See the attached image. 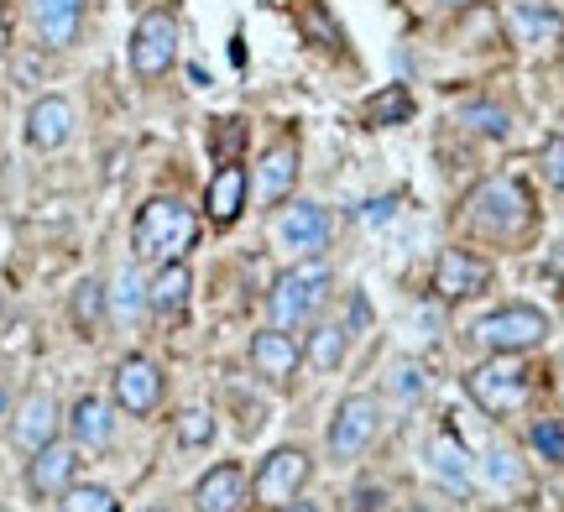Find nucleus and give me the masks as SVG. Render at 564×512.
I'll use <instances>...</instances> for the list:
<instances>
[{
    "label": "nucleus",
    "instance_id": "obj_1",
    "mask_svg": "<svg viewBox=\"0 0 564 512\" xmlns=\"http://www.w3.org/2000/svg\"><path fill=\"white\" fill-rule=\"evenodd\" d=\"M460 226L470 241L497 251H528L533 236L544 226V209H539V194L528 178L518 173H491L486 184H476L460 205Z\"/></svg>",
    "mask_w": 564,
    "mask_h": 512
},
{
    "label": "nucleus",
    "instance_id": "obj_2",
    "mask_svg": "<svg viewBox=\"0 0 564 512\" xmlns=\"http://www.w3.org/2000/svg\"><path fill=\"white\" fill-rule=\"evenodd\" d=\"M199 241V215L194 205H183L173 194H152L147 205L137 209V220H131V251H137V262H183L188 251Z\"/></svg>",
    "mask_w": 564,
    "mask_h": 512
},
{
    "label": "nucleus",
    "instance_id": "obj_3",
    "mask_svg": "<svg viewBox=\"0 0 564 512\" xmlns=\"http://www.w3.org/2000/svg\"><path fill=\"white\" fill-rule=\"evenodd\" d=\"M335 293V266L324 257H299L293 266H282L272 287H267V319L278 329H299L314 325Z\"/></svg>",
    "mask_w": 564,
    "mask_h": 512
},
{
    "label": "nucleus",
    "instance_id": "obj_4",
    "mask_svg": "<svg viewBox=\"0 0 564 512\" xmlns=\"http://www.w3.org/2000/svg\"><path fill=\"white\" fill-rule=\"evenodd\" d=\"M549 335H554L549 308L528 304V298H512V304L486 308L481 319L470 325V340H476L486 356H533V350L549 346Z\"/></svg>",
    "mask_w": 564,
    "mask_h": 512
},
{
    "label": "nucleus",
    "instance_id": "obj_5",
    "mask_svg": "<svg viewBox=\"0 0 564 512\" xmlns=\"http://www.w3.org/2000/svg\"><path fill=\"white\" fill-rule=\"evenodd\" d=\"M465 392L486 418H518L539 392V377L528 367V356H486L481 367L465 371Z\"/></svg>",
    "mask_w": 564,
    "mask_h": 512
},
{
    "label": "nucleus",
    "instance_id": "obj_6",
    "mask_svg": "<svg viewBox=\"0 0 564 512\" xmlns=\"http://www.w3.org/2000/svg\"><path fill=\"white\" fill-rule=\"evenodd\" d=\"M178 11L173 6H152L147 17L131 26V47H126V58H131V74L141 84H158L173 74V63H178Z\"/></svg>",
    "mask_w": 564,
    "mask_h": 512
},
{
    "label": "nucleus",
    "instance_id": "obj_7",
    "mask_svg": "<svg viewBox=\"0 0 564 512\" xmlns=\"http://www.w3.org/2000/svg\"><path fill=\"white\" fill-rule=\"evenodd\" d=\"M377 434H382V403H377L371 392H350V397H340V408L329 418L324 460H329V466H350V460H361V455L377 445Z\"/></svg>",
    "mask_w": 564,
    "mask_h": 512
},
{
    "label": "nucleus",
    "instance_id": "obj_8",
    "mask_svg": "<svg viewBox=\"0 0 564 512\" xmlns=\"http://www.w3.org/2000/svg\"><path fill=\"white\" fill-rule=\"evenodd\" d=\"M491 283H497V262L470 247H444L440 257H434V272H429V287H434V298H444V304L486 298Z\"/></svg>",
    "mask_w": 564,
    "mask_h": 512
},
{
    "label": "nucleus",
    "instance_id": "obj_9",
    "mask_svg": "<svg viewBox=\"0 0 564 512\" xmlns=\"http://www.w3.org/2000/svg\"><path fill=\"white\" fill-rule=\"evenodd\" d=\"M308 476H314V455L303 450V445H278V450L262 455V466L251 476V502L288 508V502L308 487Z\"/></svg>",
    "mask_w": 564,
    "mask_h": 512
},
{
    "label": "nucleus",
    "instance_id": "obj_10",
    "mask_svg": "<svg viewBox=\"0 0 564 512\" xmlns=\"http://www.w3.org/2000/svg\"><path fill=\"white\" fill-rule=\"evenodd\" d=\"M278 241L293 257H324L335 241V209L319 199H288L278 215Z\"/></svg>",
    "mask_w": 564,
    "mask_h": 512
},
{
    "label": "nucleus",
    "instance_id": "obj_11",
    "mask_svg": "<svg viewBox=\"0 0 564 512\" xmlns=\"http://www.w3.org/2000/svg\"><path fill=\"white\" fill-rule=\"evenodd\" d=\"M110 397H116V408L131 413V418H147V413L162 408V397H167V377L152 356H126L116 377H110Z\"/></svg>",
    "mask_w": 564,
    "mask_h": 512
},
{
    "label": "nucleus",
    "instance_id": "obj_12",
    "mask_svg": "<svg viewBox=\"0 0 564 512\" xmlns=\"http://www.w3.org/2000/svg\"><path fill=\"white\" fill-rule=\"evenodd\" d=\"M84 21H89V0H26V26L47 53L79 47Z\"/></svg>",
    "mask_w": 564,
    "mask_h": 512
},
{
    "label": "nucleus",
    "instance_id": "obj_13",
    "mask_svg": "<svg viewBox=\"0 0 564 512\" xmlns=\"http://www.w3.org/2000/svg\"><path fill=\"white\" fill-rule=\"evenodd\" d=\"M74 476H79V445H74V439H47V445L32 450V460H26V492L47 502V497L68 492Z\"/></svg>",
    "mask_w": 564,
    "mask_h": 512
},
{
    "label": "nucleus",
    "instance_id": "obj_14",
    "mask_svg": "<svg viewBox=\"0 0 564 512\" xmlns=\"http://www.w3.org/2000/svg\"><path fill=\"white\" fill-rule=\"evenodd\" d=\"M21 142L32 152H63L74 142V105L63 95H37L26 105V121H21Z\"/></svg>",
    "mask_w": 564,
    "mask_h": 512
},
{
    "label": "nucleus",
    "instance_id": "obj_15",
    "mask_svg": "<svg viewBox=\"0 0 564 512\" xmlns=\"http://www.w3.org/2000/svg\"><path fill=\"white\" fill-rule=\"evenodd\" d=\"M507 42L518 47H554L564 42V11H554L549 0H512L502 11Z\"/></svg>",
    "mask_w": 564,
    "mask_h": 512
},
{
    "label": "nucleus",
    "instance_id": "obj_16",
    "mask_svg": "<svg viewBox=\"0 0 564 512\" xmlns=\"http://www.w3.org/2000/svg\"><path fill=\"white\" fill-rule=\"evenodd\" d=\"M246 205H251V167L220 163L215 178H209V188H204V215H209V226L230 230L246 215Z\"/></svg>",
    "mask_w": 564,
    "mask_h": 512
},
{
    "label": "nucleus",
    "instance_id": "obj_17",
    "mask_svg": "<svg viewBox=\"0 0 564 512\" xmlns=\"http://www.w3.org/2000/svg\"><path fill=\"white\" fill-rule=\"evenodd\" d=\"M303 367V346L293 340V329H278V325H267L251 335V371L262 377V382H293Z\"/></svg>",
    "mask_w": 564,
    "mask_h": 512
},
{
    "label": "nucleus",
    "instance_id": "obj_18",
    "mask_svg": "<svg viewBox=\"0 0 564 512\" xmlns=\"http://www.w3.org/2000/svg\"><path fill=\"white\" fill-rule=\"evenodd\" d=\"M246 502H251V476L241 471V460L209 466L194 487V512H241Z\"/></svg>",
    "mask_w": 564,
    "mask_h": 512
},
{
    "label": "nucleus",
    "instance_id": "obj_19",
    "mask_svg": "<svg viewBox=\"0 0 564 512\" xmlns=\"http://www.w3.org/2000/svg\"><path fill=\"white\" fill-rule=\"evenodd\" d=\"M58 424H63V408L53 392H32V397H21L17 418H11V439H17V450H42L47 439H58Z\"/></svg>",
    "mask_w": 564,
    "mask_h": 512
},
{
    "label": "nucleus",
    "instance_id": "obj_20",
    "mask_svg": "<svg viewBox=\"0 0 564 512\" xmlns=\"http://www.w3.org/2000/svg\"><path fill=\"white\" fill-rule=\"evenodd\" d=\"M293 184H299V142H278L262 152V167H257V178H251V188H257V199H262L267 209H278L293 199Z\"/></svg>",
    "mask_w": 564,
    "mask_h": 512
},
{
    "label": "nucleus",
    "instance_id": "obj_21",
    "mask_svg": "<svg viewBox=\"0 0 564 512\" xmlns=\"http://www.w3.org/2000/svg\"><path fill=\"white\" fill-rule=\"evenodd\" d=\"M68 439H74L79 450H105V445L116 439V413H110V403L95 397V392H84L79 403L68 408Z\"/></svg>",
    "mask_w": 564,
    "mask_h": 512
},
{
    "label": "nucleus",
    "instance_id": "obj_22",
    "mask_svg": "<svg viewBox=\"0 0 564 512\" xmlns=\"http://www.w3.org/2000/svg\"><path fill=\"white\" fill-rule=\"evenodd\" d=\"M188 293H194V272H188V262H162L158 277L147 283V308H152L158 319H178L183 308H188Z\"/></svg>",
    "mask_w": 564,
    "mask_h": 512
},
{
    "label": "nucleus",
    "instance_id": "obj_23",
    "mask_svg": "<svg viewBox=\"0 0 564 512\" xmlns=\"http://www.w3.org/2000/svg\"><path fill=\"white\" fill-rule=\"evenodd\" d=\"M345 356H350V329L340 325V319H314L308 325V340H303V361L314 371H340Z\"/></svg>",
    "mask_w": 564,
    "mask_h": 512
},
{
    "label": "nucleus",
    "instance_id": "obj_24",
    "mask_svg": "<svg viewBox=\"0 0 564 512\" xmlns=\"http://www.w3.org/2000/svg\"><path fill=\"white\" fill-rule=\"evenodd\" d=\"M68 319H74V329H79L84 340L100 335V325L110 319V293H105L100 277H79V283H74V293H68Z\"/></svg>",
    "mask_w": 564,
    "mask_h": 512
},
{
    "label": "nucleus",
    "instance_id": "obj_25",
    "mask_svg": "<svg viewBox=\"0 0 564 512\" xmlns=\"http://www.w3.org/2000/svg\"><path fill=\"white\" fill-rule=\"evenodd\" d=\"M429 471L440 476V487L444 492H455V497H470V460H465V450L449 439V434H434L429 439Z\"/></svg>",
    "mask_w": 564,
    "mask_h": 512
},
{
    "label": "nucleus",
    "instance_id": "obj_26",
    "mask_svg": "<svg viewBox=\"0 0 564 512\" xmlns=\"http://www.w3.org/2000/svg\"><path fill=\"white\" fill-rule=\"evenodd\" d=\"M105 293H110V319L116 325H137L141 314H152L147 308V277L137 272V262H126L110 283H105Z\"/></svg>",
    "mask_w": 564,
    "mask_h": 512
},
{
    "label": "nucleus",
    "instance_id": "obj_27",
    "mask_svg": "<svg viewBox=\"0 0 564 512\" xmlns=\"http://www.w3.org/2000/svg\"><path fill=\"white\" fill-rule=\"evenodd\" d=\"M413 116V89L408 84H387L377 95H366L361 100V121L371 131H387V126H403Z\"/></svg>",
    "mask_w": 564,
    "mask_h": 512
},
{
    "label": "nucleus",
    "instance_id": "obj_28",
    "mask_svg": "<svg viewBox=\"0 0 564 512\" xmlns=\"http://www.w3.org/2000/svg\"><path fill=\"white\" fill-rule=\"evenodd\" d=\"M460 126L465 131H476V137H486V142H507L512 126H518V116H512L502 100H465L460 105Z\"/></svg>",
    "mask_w": 564,
    "mask_h": 512
},
{
    "label": "nucleus",
    "instance_id": "obj_29",
    "mask_svg": "<svg viewBox=\"0 0 564 512\" xmlns=\"http://www.w3.org/2000/svg\"><path fill=\"white\" fill-rule=\"evenodd\" d=\"M528 450H533V460H544L549 471H564V418H533Z\"/></svg>",
    "mask_w": 564,
    "mask_h": 512
},
{
    "label": "nucleus",
    "instance_id": "obj_30",
    "mask_svg": "<svg viewBox=\"0 0 564 512\" xmlns=\"http://www.w3.org/2000/svg\"><path fill=\"white\" fill-rule=\"evenodd\" d=\"M63 512H121V497L110 487H95V481H74L68 492L58 497Z\"/></svg>",
    "mask_w": 564,
    "mask_h": 512
},
{
    "label": "nucleus",
    "instance_id": "obj_31",
    "mask_svg": "<svg viewBox=\"0 0 564 512\" xmlns=\"http://www.w3.org/2000/svg\"><path fill=\"white\" fill-rule=\"evenodd\" d=\"M533 167H539L544 188L564 194V131H549L544 142H539V157H533Z\"/></svg>",
    "mask_w": 564,
    "mask_h": 512
},
{
    "label": "nucleus",
    "instance_id": "obj_32",
    "mask_svg": "<svg viewBox=\"0 0 564 512\" xmlns=\"http://www.w3.org/2000/svg\"><path fill=\"white\" fill-rule=\"evenodd\" d=\"M215 439V413L209 408H183L178 413V445L183 450H204Z\"/></svg>",
    "mask_w": 564,
    "mask_h": 512
},
{
    "label": "nucleus",
    "instance_id": "obj_33",
    "mask_svg": "<svg viewBox=\"0 0 564 512\" xmlns=\"http://www.w3.org/2000/svg\"><path fill=\"white\" fill-rule=\"evenodd\" d=\"M387 392H392L398 403H408V408H413L423 392H429V382H423V367H419V361H398V367H392V377H387Z\"/></svg>",
    "mask_w": 564,
    "mask_h": 512
},
{
    "label": "nucleus",
    "instance_id": "obj_34",
    "mask_svg": "<svg viewBox=\"0 0 564 512\" xmlns=\"http://www.w3.org/2000/svg\"><path fill=\"white\" fill-rule=\"evenodd\" d=\"M215 157L220 163H241V146H246V121L241 116H230V121H215Z\"/></svg>",
    "mask_w": 564,
    "mask_h": 512
},
{
    "label": "nucleus",
    "instance_id": "obj_35",
    "mask_svg": "<svg viewBox=\"0 0 564 512\" xmlns=\"http://www.w3.org/2000/svg\"><path fill=\"white\" fill-rule=\"evenodd\" d=\"M371 319H377V308H371V298H366V293H350V304H345V319L340 325L350 329V335H356V329H371Z\"/></svg>",
    "mask_w": 564,
    "mask_h": 512
},
{
    "label": "nucleus",
    "instance_id": "obj_36",
    "mask_svg": "<svg viewBox=\"0 0 564 512\" xmlns=\"http://www.w3.org/2000/svg\"><path fill=\"white\" fill-rule=\"evenodd\" d=\"M429 6H440V11H465L470 0H429Z\"/></svg>",
    "mask_w": 564,
    "mask_h": 512
},
{
    "label": "nucleus",
    "instance_id": "obj_37",
    "mask_svg": "<svg viewBox=\"0 0 564 512\" xmlns=\"http://www.w3.org/2000/svg\"><path fill=\"white\" fill-rule=\"evenodd\" d=\"M282 512H319V508H314V502H299V497H293V502H288Z\"/></svg>",
    "mask_w": 564,
    "mask_h": 512
},
{
    "label": "nucleus",
    "instance_id": "obj_38",
    "mask_svg": "<svg viewBox=\"0 0 564 512\" xmlns=\"http://www.w3.org/2000/svg\"><path fill=\"white\" fill-rule=\"evenodd\" d=\"M6 413H11V392L0 388V418H6Z\"/></svg>",
    "mask_w": 564,
    "mask_h": 512
},
{
    "label": "nucleus",
    "instance_id": "obj_39",
    "mask_svg": "<svg viewBox=\"0 0 564 512\" xmlns=\"http://www.w3.org/2000/svg\"><path fill=\"white\" fill-rule=\"evenodd\" d=\"M0 319H6V293H0Z\"/></svg>",
    "mask_w": 564,
    "mask_h": 512
},
{
    "label": "nucleus",
    "instance_id": "obj_40",
    "mask_svg": "<svg viewBox=\"0 0 564 512\" xmlns=\"http://www.w3.org/2000/svg\"><path fill=\"white\" fill-rule=\"evenodd\" d=\"M560 388H564V356H560Z\"/></svg>",
    "mask_w": 564,
    "mask_h": 512
},
{
    "label": "nucleus",
    "instance_id": "obj_41",
    "mask_svg": "<svg viewBox=\"0 0 564 512\" xmlns=\"http://www.w3.org/2000/svg\"><path fill=\"white\" fill-rule=\"evenodd\" d=\"M408 512H434V508H408Z\"/></svg>",
    "mask_w": 564,
    "mask_h": 512
},
{
    "label": "nucleus",
    "instance_id": "obj_42",
    "mask_svg": "<svg viewBox=\"0 0 564 512\" xmlns=\"http://www.w3.org/2000/svg\"><path fill=\"white\" fill-rule=\"evenodd\" d=\"M152 512H167V508H152Z\"/></svg>",
    "mask_w": 564,
    "mask_h": 512
}]
</instances>
